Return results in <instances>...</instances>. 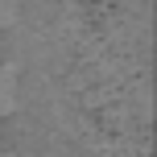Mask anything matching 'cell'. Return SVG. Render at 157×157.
Here are the masks:
<instances>
[{
  "label": "cell",
  "instance_id": "1",
  "mask_svg": "<svg viewBox=\"0 0 157 157\" xmlns=\"http://www.w3.org/2000/svg\"><path fill=\"white\" fill-rule=\"evenodd\" d=\"M17 99H21V87H17V71H13V66H0V120L17 112Z\"/></svg>",
  "mask_w": 157,
  "mask_h": 157
},
{
  "label": "cell",
  "instance_id": "2",
  "mask_svg": "<svg viewBox=\"0 0 157 157\" xmlns=\"http://www.w3.org/2000/svg\"><path fill=\"white\" fill-rule=\"evenodd\" d=\"M17 13H21V0H0V29H8L17 21Z\"/></svg>",
  "mask_w": 157,
  "mask_h": 157
},
{
  "label": "cell",
  "instance_id": "3",
  "mask_svg": "<svg viewBox=\"0 0 157 157\" xmlns=\"http://www.w3.org/2000/svg\"><path fill=\"white\" fill-rule=\"evenodd\" d=\"M0 157H8V153H0Z\"/></svg>",
  "mask_w": 157,
  "mask_h": 157
}]
</instances>
